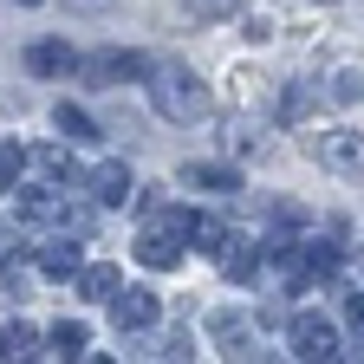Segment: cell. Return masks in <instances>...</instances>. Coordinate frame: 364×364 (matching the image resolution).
I'll return each instance as SVG.
<instances>
[{
  "label": "cell",
  "mask_w": 364,
  "mask_h": 364,
  "mask_svg": "<svg viewBox=\"0 0 364 364\" xmlns=\"http://www.w3.org/2000/svg\"><path fill=\"white\" fill-rule=\"evenodd\" d=\"M150 105H156V117H169V124H202L208 111H215V98H208V85L189 72V65H150Z\"/></svg>",
  "instance_id": "1"
},
{
  "label": "cell",
  "mask_w": 364,
  "mask_h": 364,
  "mask_svg": "<svg viewBox=\"0 0 364 364\" xmlns=\"http://www.w3.org/2000/svg\"><path fill=\"white\" fill-rule=\"evenodd\" d=\"M293 351H299V358H312V364L345 358V332L332 326L326 312H306V318H293Z\"/></svg>",
  "instance_id": "2"
},
{
  "label": "cell",
  "mask_w": 364,
  "mask_h": 364,
  "mask_svg": "<svg viewBox=\"0 0 364 364\" xmlns=\"http://www.w3.org/2000/svg\"><path fill=\"white\" fill-rule=\"evenodd\" d=\"M111 318H117V332H150L156 318H163V299H156L150 287H124V293L111 299Z\"/></svg>",
  "instance_id": "3"
},
{
  "label": "cell",
  "mask_w": 364,
  "mask_h": 364,
  "mask_svg": "<svg viewBox=\"0 0 364 364\" xmlns=\"http://www.w3.org/2000/svg\"><path fill=\"white\" fill-rule=\"evenodd\" d=\"M312 156L326 163V169H338V176H364V136L358 130H326L312 144Z\"/></svg>",
  "instance_id": "4"
},
{
  "label": "cell",
  "mask_w": 364,
  "mask_h": 364,
  "mask_svg": "<svg viewBox=\"0 0 364 364\" xmlns=\"http://www.w3.org/2000/svg\"><path fill=\"white\" fill-rule=\"evenodd\" d=\"M85 189H91V202H98V208H124V202H136V182H130L124 163H98V169L85 176Z\"/></svg>",
  "instance_id": "5"
},
{
  "label": "cell",
  "mask_w": 364,
  "mask_h": 364,
  "mask_svg": "<svg viewBox=\"0 0 364 364\" xmlns=\"http://www.w3.org/2000/svg\"><path fill=\"white\" fill-rule=\"evenodd\" d=\"M26 72H33V78H65V72H78L72 39H33V46H26Z\"/></svg>",
  "instance_id": "6"
},
{
  "label": "cell",
  "mask_w": 364,
  "mask_h": 364,
  "mask_svg": "<svg viewBox=\"0 0 364 364\" xmlns=\"http://www.w3.org/2000/svg\"><path fill=\"white\" fill-rule=\"evenodd\" d=\"M156 59H144V53H105V59H91L85 65V78L91 85H124V78H144Z\"/></svg>",
  "instance_id": "7"
},
{
  "label": "cell",
  "mask_w": 364,
  "mask_h": 364,
  "mask_svg": "<svg viewBox=\"0 0 364 364\" xmlns=\"http://www.w3.org/2000/svg\"><path fill=\"white\" fill-rule=\"evenodd\" d=\"M215 260H221L228 280H254V273H260V247H254L247 235H228V241L215 247Z\"/></svg>",
  "instance_id": "8"
},
{
  "label": "cell",
  "mask_w": 364,
  "mask_h": 364,
  "mask_svg": "<svg viewBox=\"0 0 364 364\" xmlns=\"http://www.w3.org/2000/svg\"><path fill=\"white\" fill-rule=\"evenodd\" d=\"M136 260H144V267H182V241L176 235H163V228H144V241H136Z\"/></svg>",
  "instance_id": "9"
},
{
  "label": "cell",
  "mask_w": 364,
  "mask_h": 364,
  "mask_svg": "<svg viewBox=\"0 0 364 364\" xmlns=\"http://www.w3.org/2000/svg\"><path fill=\"white\" fill-rule=\"evenodd\" d=\"M78 293H85V299H105V306H111V299L124 293V273H117L111 260H98V267H85V273H78Z\"/></svg>",
  "instance_id": "10"
},
{
  "label": "cell",
  "mask_w": 364,
  "mask_h": 364,
  "mask_svg": "<svg viewBox=\"0 0 364 364\" xmlns=\"http://www.w3.org/2000/svg\"><path fill=\"white\" fill-rule=\"evenodd\" d=\"M78 267H85V254H78L72 241H46V247H39V273H46V280H72Z\"/></svg>",
  "instance_id": "11"
},
{
  "label": "cell",
  "mask_w": 364,
  "mask_h": 364,
  "mask_svg": "<svg viewBox=\"0 0 364 364\" xmlns=\"http://www.w3.org/2000/svg\"><path fill=\"white\" fill-rule=\"evenodd\" d=\"M182 182H189V189H228V196L241 189V176H235V169H215V163H189V169H182Z\"/></svg>",
  "instance_id": "12"
},
{
  "label": "cell",
  "mask_w": 364,
  "mask_h": 364,
  "mask_svg": "<svg viewBox=\"0 0 364 364\" xmlns=\"http://www.w3.org/2000/svg\"><path fill=\"white\" fill-rule=\"evenodd\" d=\"M85 345H91V326H85V318H59V326H53V351L59 358H85Z\"/></svg>",
  "instance_id": "13"
},
{
  "label": "cell",
  "mask_w": 364,
  "mask_h": 364,
  "mask_svg": "<svg viewBox=\"0 0 364 364\" xmlns=\"http://www.w3.org/2000/svg\"><path fill=\"white\" fill-rule=\"evenodd\" d=\"M39 169L53 176V182H85L78 156H72V150H59V144H46V150H39Z\"/></svg>",
  "instance_id": "14"
},
{
  "label": "cell",
  "mask_w": 364,
  "mask_h": 364,
  "mask_svg": "<svg viewBox=\"0 0 364 364\" xmlns=\"http://www.w3.org/2000/svg\"><path fill=\"white\" fill-rule=\"evenodd\" d=\"M14 208H20L26 221H59V208H65V202H59L53 189H26V196H14Z\"/></svg>",
  "instance_id": "15"
},
{
  "label": "cell",
  "mask_w": 364,
  "mask_h": 364,
  "mask_svg": "<svg viewBox=\"0 0 364 364\" xmlns=\"http://www.w3.org/2000/svg\"><path fill=\"white\" fill-rule=\"evenodd\" d=\"M53 124H59L65 136H78V144H98V124H91L78 105H59V111H53Z\"/></svg>",
  "instance_id": "16"
},
{
  "label": "cell",
  "mask_w": 364,
  "mask_h": 364,
  "mask_svg": "<svg viewBox=\"0 0 364 364\" xmlns=\"http://www.w3.org/2000/svg\"><path fill=\"white\" fill-rule=\"evenodd\" d=\"M20 169H26V150L20 144H0V196L20 189Z\"/></svg>",
  "instance_id": "17"
},
{
  "label": "cell",
  "mask_w": 364,
  "mask_h": 364,
  "mask_svg": "<svg viewBox=\"0 0 364 364\" xmlns=\"http://www.w3.org/2000/svg\"><path fill=\"white\" fill-rule=\"evenodd\" d=\"M33 345H39L33 326H7V332H0V358H33Z\"/></svg>",
  "instance_id": "18"
},
{
  "label": "cell",
  "mask_w": 364,
  "mask_h": 364,
  "mask_svg": "<svg viewBox=\"0 0 364 364\" xmlns=\"http://www.w3.org/2000/svg\"><path fill=\"white\" fill-rule=\"evenodd\" d=\"M189 235H196L202 247H221V241H228V228H221L215 215H196V228H189Z\"/></svg>",
  "instance_id": "19"
},
{
  "label": "cell",
  "mask_w": 364,
  "mask_h": 364,
  "mask_svg": "<svg viewBox=\"0 0 364 364\" xmlns=\"http://www.w3.org/2000/svg\"><path fill=\"white\" fill-rule=\"evenodd\" d=\"M332 98L358 105V98H364V72H338V78H332Z\"/></svg>",
  "instance_id": "20"
},
{
  "label": "cell",
  "mask_w": 364,
  "mask_h": 364,
  "mask_svg": "<svg viewBox=\"0 0 364 364\" xmlns=\"http://www.w3.org/2000/svg\"><path fill=\"white\" fill-rule=\"evenodd\" d=\"M182 7H189V14H202V20H228V14L241 7V0H182Z\"/></svg>",
  "instance_id": "21"
},
{
  "label": "cell",
  "mask_w": 364,
  "mask_h": 364,
  "mask_svg": "<svg viewBox=\"0 0 364 364\" xmlns=\"http://www.w3.org/2000/svg\"><path fill=\"white\" fill-rule=\"evenodd\" d=\"M0 299H7V306H20V299H26V273L0 267Z\"/></svg>",
  "instance_id": "22"
},
{
  "label": "cell",
  "mask_w": 364,
  "mask_h": 364,
  "mask_svg": "<svg viewBox=\"0 0 364 364\" xmlns=\"http://www.w3.org/2000/svg\"><path fill=\"white\" fill-rule=\"evenodd\" d=\"M345 326H351V332H364V293H351V299H345Z\"/></svg>",
  "instance_id": "23"
},
{
  "label": "cell",
  "mask_w": 364,
  "mask_h": 364,
  "mask_svg": "<svg viewBox=\"0 0 364 364\" xmlns=\"http://www.w3.org/2000/svg\"><path fill=\"white\" fill-rule=\"evenodd\" d=\"M7 260H14V241H7V235H0V267H7Z\"/></svg>",
  "instance_id": "24"
},
{
  "label": "cell",
  "mask_w": 364,
  "mask_h": 364,
  "mask_svg": "<svg viewBox=\"0 0 364 364\" xmlns=\"http://www.w3.org/2000/svg\"><path fill=\"white\" fill-rule=\"evenodd\" d=\"M20 7H39V0H20Z\"/></svg>",
  "instance_id": "25"
}]
</instances>
